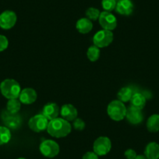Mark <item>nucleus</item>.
<instances>
[{
  "label": "nucleus",
  "instance_id": "obj_6",
  "mask_svg": "<svg viewBox=\"0 0 159 159\" xmlns=\"http://www.w3.org/2000/svg\"><path fill=\"white\" fill-rule=\"evenodd\" d=\"M40 152L45 157H54L59 153V146L56 141L52 140H45L42 142L39 147Z\"/></svg>",
  "mask_w": 159,
  "mask_h": 159
},
{
  "label": "nucleus",
  "instance_id": "obj_9",
  "mask_svg": "<svg viewBox=\"0 0 159 159\" xmlns=\"http://www.w3.org/2000/svg\"><path fill=\"white\" fill-rule=\"evenodd\" d=\"M98 21L104 30H111V31L117 27L116 17L110 12L104 11L101 13L100 16L98 18Z\"/></svg>",
  "mask_w": 159,
  "mask_h": 159
},
{
  "label": "nucleus",
  "instance_id": "obj_17",
  "mask_svg": "<svg viewBox=\"0 0 159 159\" xmlns=\"http://www.w3.org/2000/svg\"><path fill=\"white\" fill-rule=\"evenodd\" d=\"M76 27L80 33L88 34L92 30L93 24L88 18H81L77 20Z\"/></svg>",
  "mask_w": 159,
  "mask_h": 159
},
{
  "label": "nucleus",
  "instance_id": "obj_27",
  "mask_svg": "<svg viewBox=\"0 0 159 159\" xmlns=\"http://www.w3.org/2000/svg\"><path fill=\"white\" fill-rule=\"evenodd\" d=\"M9 41L4 35L0 34V52H2L8 48Z\"/></svg>",
  "mask_w": 159,
  "mask_h": 159
},
{
  "label": "nucleus",
  "instance_id": "obj_28",
  "mask_svg": "<svg viewBox=\"0 0 159 159\" xmlns=\"http://www.w3.org/2000/svg\"><path fill=\"white\" fill-rule=\"evenodd\" d=\"M124 155L127 159H135L136 157L137 156V154L134 150L129 148V149H127L125 151Z\"/></svg>",
  "mask_w": 159,
  "mask_h": 159
},
{
  "label": "nucleus",
  "instance_id": "obj_18",
  "mask_svg": "<svg viewBox=\"0 0 159 159\" xmlns=\"http://www.w3.org/2000/svg\"><path fill=\"white\" fill-rule=\"evenodd\" d=\"M130 103L131 106L142 110L146 105V97L142 93H134L130 99Z\"/></svg>",
  "mask_w": 159,
  "mask_h": 159
},
{
  "label": "nucleus",
  "instance_id": "obj_2",
  "mask_svg": "<svg viewBox=\"0 0 159 159\" xmlns=\"http://www.w3.org/2000/svg\"><path fill=\"white\" fill-rule=\"evenodd\" d=\"M0 91L8 100L18 98L21 92L20 85L15 80L6 79L0 84Z\"/></svg>",
  "mask_w": 159,
  "mask_h": 159
},
{
  "label": "nucleus",
  "instance_id": "obj_10",
  "mask_svg": "<svg viewBox=\"0 0 159 159\" xmlns=\"http://www.w3.org/2000/svg\"><path fill=\"white\" fill-rule=\"evenodd\" d=\"M17 16L12 10H6L0 14V27L4 30H9L14 27Z\"/></svg>",
  "mask_w": 159,
  "mask_h": 159
},
{
  "label": "nucleus",
  "instance_id": "obj_3",
  "mask_svg": "<svg viewBox=\"0 0 159 159\" xmlns=\"http://www.w3.org/2000/svg\"><path fill=\"white\" fill-rule=\"evenodd\" d=\"M107 112L112 120L121 121L126 117V108L121 101L115 100L108 104Z\"/></svg>",
  "mask_w": 159,
  "mask_h": 159
},
{
  "label": "nucleus",
  "instance_id": "obj_21",
  "mask_svg": "<svg viewBox=\"0 0 159 159\" xmlns=\"http://www.w3.org/2000/svg\"><path fill=\"white\" fill-rule=\"evenodd\" d=\"M11 140V132L7 126H0V146L9 143Z\"/></svg>",
  "mask_w": 159,
  "mask_h": 159
},
{
  "label": "nucleus",
  "instance_id": "obj_31",
  "mask_svg": "<svg viewBox=\"0 0 159 159\" xmlns=\"http://www.w3.org/2000/svg\"><path fill=\"white\" fill-rule=\"evenodd\" d=\"M17 159H26V158H24V157H20V158H17Z\"/></svg>",
  "mask_w": 159,
  "mask_h": 159
},
{
  "label": "nucleus",
  "instance_id": "obj_19",
  "mask_svg": "<svg viewBox=\"0 0 159 159\" xmlns=\"http://www.w3.org/2000/svg\"><path fill=\"white\" fill-rule=\"evenodd\" d=\"M147 128L151 133L159 131V115L154 114L148 118L147 121Z\"/></svg>",
  "mask_w": 159,
  "mask_h": 159
},
{
  "label": "nucleus",
  "instance_id": "obj_30",
  "mask_svg": "<svg viewBox=\"0 0 159 159\" xmlns=\"http://www.w3.org/2000/svg\"><path fill=\"white\" fill-rule=\"evenodd\" d=\"M135 159H148V158H147L144 155H141V154H140V155H137Z\"/></svg>",
  "mask_w": 159,
  "mask_h": 159
},
{
  "label": "nucleus",
  "instance_id": "obj_11",
  "mask_svg": "<svg viewBox=\"0 0 159 159\" xmlns=\"http://www.w3.org/2000/svg\"><path fill=\"white\" fill-rule=\"evenodd\" d=\"M126 118L131 124L137 125L143 120V114L141 109L130 105L129 108H126Z\"/></svg>",
  "mask_w": 159,
  "mask_h": 159
},
{
  "label": "nucleus",
  "instance_id": "obj_13",
  "mask_svg": "<svg viewBox=\"0 0 159 159\" xmlns=\"http://www.w3.org/2000/svg\"><path fill=\"white\" fill-rule=\"evenodd\" d=\"M19 99L21 103L24 105H30L37 100V93L33 88H27L21 90Z\"/></svg>",
  "mask_w": 159,
  "mask_h": 159
},
{
  "label": "nucleus",
  "instance_id": "obj_25",
  "mask_svg": "<svg viewBox=\"0 0 159 159\" xmlns=\"http://www.w3.org/2000/svg\"><path fill=\"white\" fill-rule=\"evenodd\" d=\"M116 0H102V8L107 12H111L113 10H116Z\"/></svg>",
  "mask_w": 159,
  "mask_h": 159
},
{
  "label": "nucleus",
  "instance_id": "obj_24",
  "mask_svg": "<svg viewBox=\"0 0 159 159\" xmlns=\"http://www.w3.org/2000/svg\"><path fill=\"white\" fill-rule=\"evenodd\" d=\"M100 11L94 7H90L86 11V16L90 20H97L100 16Z\"/></svg>",
  "mask_w": 159,
  "mask_h": 159
},
{
  "label": "nucleus",
  "instance_id": "obj_26",
  "mask_svg": "<svg viewBox=\"0 0 159 159\" xmlns=\"http://www.w3.org/2000/svg\"><path fill=\"white\" fill-rule=\"evenodd\" d=\"M73 127L76 130L81 131L85 128V123L84 122L83 119L76 118L75 120H73Z\"/></svg>",
  "mask_w": 159,
  "mask_h": 159
},
{
  "label": "nucleus",
  "instance_id": "obj_15",
  "mask_svg": "<svg viewBox=\"0 0 159 159\" xmlns=\"http://www.w3.org/2000/svg\"><path fill=\"white\" fill-rule=\"evenodd\" d=\"M60 113L59 106L56 103H48L44 106L42 109V114L48 119V120H52V119L58 118V116Z\"/></svg>",
  "mask_w": 159,
  "mask_h": 159
},
{
  "label": "nucleus",
  "instance_id": "obj_5",
  "mask_svg": "<svg viewBox=\"0 0 159 159\" xmlns=\"http://www.w3.org/2000/svg\"><path fill=\"white\" fill-rule=\"evenodd\" d=\"M113 41V33L111 30H102L94 34L93 42L98 48H105L108 46Z\"/></svg>",
  "mask_w": 159,
  "mask_h": 159
},
{
  "label": "nucleus",
  "instance_id": "obj_23",
  "mask_svg": "<svg viewBox=\"0 0 159 159\" xmlns=\"http://www.w3.org/2000/svg\"><path fill=\"white\" fill-rule=\"evenodd\" d=\"M87 56L91 62H96L100 57V49L95 45L91 46L87 52Z\"/></svg>",
  "mask_w": 159,
  "mask_h": 159
},
{
  "label": "nucleus",
  "instance_id": "obj_20",
  "mask_svg": "<svg viewBox=\"0 0 159 159\" xmlns=\"http://www.w3.org/2000/svg\"><path fill=\"white\" fill-rule=\"evenodd\" d=\"M133 94H134V91H133L132 88H130L129 87H125L119 90L117 94V97L119 101H121L122 102L124 103V102L130 101Z\"/></svg>",
  "mask_w": 159,
  "mask_h": 159
},
{
  "label": "nucleus",
  "instance_id": "obj_22",
  "mask_svg": "<svg viewBox=\"0 0 159 159\" xmlns=\"http://www.w3.org/2000/svg\"><path fill=\"white\" fill-rule=\"evenodd\" d=\"M21 108V102L20 101L18 100L17 98L15 99H10L7 102V110L10 113L16 114L18 113Z\"/></svg>",
  "mask_w": 159,
  "mask_h": 159
},
{
  "label": "nucleus",
  "instance_id": "obj_32",
  "mask_svg": "<svg viewBox=\"0 0 159 159\" xmlns=\"http://www.w3.org/2000/svg\"><path fill=\"white\" fill-rule=\"evenodd\" d=\"M116 1H119V0H116Z\"/></svg>",
  "mask_w": 159,
  "mask_h": 159
},
{
  "label": "nucleus",
  "instance_id": "obj_1",
  "mask_svg": "<svg viewBox=\"0 0 159 159\" xmlns=\"http://www.w3.org/2000/svg\"><path fill=\"white\" fill-rule=\"evenodd\" d=\"M71 125L67 120L58 117L50 120L46 130L52 137L61 138L68 136L71 132Z\"/></svg>",
  "mask_w": 159,
  "mask_h": 159
},
{
  "label": "nucleus",
  "instance_id": "obj_4",
  "mask_svg": "<svg viewBox=\"0 0 159 159\" xmlns=\"http://www.w3.org/2000/svg\"><path fill=\"white\" fill-rule=\"evenodd\" d=\"M48 123L49 120L42 113L32 116L28 122V126L34 132L40 133L47 129Z\"/></svg>",
  "mask_w": 159,
  "mask_h": 159
},
{
  "label": "nucleus",
  "instance_id": "obj_12",
  "mask_svg": "<svg viewBox=\"0 0 159 159\" xmlns=\"http://www.w3.org/2000/svg\"><path fill=\"white\" fill-rule=\"evenodd\" d=\"M60 114L62 119L67 121H73L77 118L78 112L76 108L71 104H66L61 108Z\"/></svg>",
  "mask_w": 159,
  "mask_h": 159
},
{
  "label": "nucleus",
  "instance_id": "obj_8",
  "mask_svg": "<svg viewBox=\"0 0 159 159\" xmlns=\"http://www.w3.org/2000/svg\"><path fill=\"white\" fill-rule=\"evenodd\" d=\"M2 119L5 126L8 127L10 129H18L22 123V119L18 113L13 114L9 112L7 110L2 113Z\"/></svg>",
  "mask_w": 159,
  "mask_h": 159
},
{
  "label": "nucleus",
  "instance_id": "obj_16",
  "mask_svg": "<svg viewBox=\"0 0 159 159\" xmlns=\"http://www.w3.org/2000/svg\"><path fill=\"white\" fill-rule=\"evenodd\" d=\"M144 156L148 159L159 158V144L156 142H151L146 146Z\"/></svg>",
  "mask_w": 159,
  "mask_h": 159
},
{
  "label": "nucleus",
  "instance_id": "obj_7",
  "mask_svg": "<svg viewBox=\"0 0 159 159\" xmlns=\"http://www.w3.org/2000/svg\"><path fill=\"white\" fill-rule=\"evenodd\" d=\"M111 148V142L107 137H100L94 141L93 145L94 152L98 156H103L108 154Z\"/></svg>",
  "mask_w": 159,
  "mask_h": 159
},
{
  "label": "nucleus",
  "instance_id": "obj_29",
  "mask_svg": "<svg viewBox=\"0 0 159 159\" xmlns=\"http://www.w3.org/2000/svg\"><path fill=\"white\" fill-rule=\"evenodd\" d=\"M83 159H98V155L94 151H88L84 154Z\"/></svg>",
  "mask_w": 159,
  "mask_h": 159
},
{
  "label": "nucleus",
  "instance_id": "obj_14",
  "mask_svg": "<svg viewBox=\"0 0 159 159\" xmlns=\"http://www.w3.org/2000/svg\"><path fill=\"white\" fill-rule=\"evenodd\" d=\"M116 10L119 14L129 16L134 11V4L131 0H119L116 4Z\"/></svg>",
  "mask_w": 159,
  "mask_h": 159
}]
</instances>
